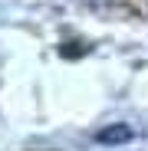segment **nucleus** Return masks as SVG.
I'll return each instance as SVG.
<instances>
[{
	"label": "nucleus",
	"instance_id": "f257e3e1",
	"mask_svg": "<svg viewBox=\"0 0 148 151\" xmlns=\"http://www.w3.org/2000/svg\"><path fill=\"white\" fill-rule=\"evenodd\" d=\"M129 138H132V128H125V125H115V128L99 132V141H105V145H112V141H129Z\"/></svg>",
	"mask_w": 148,
	"mask_h": 151
}]
</instances>
